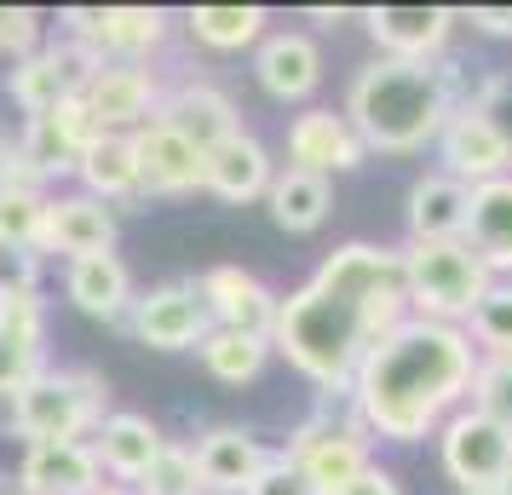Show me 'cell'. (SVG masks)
<instances>
[{
  "instance_id": "8fae6325",
  "label": "cell",
  "mask_w": 512,
  "mask_h": 495,
  "mask_svg": "<svg viewBox=\"0 0 512 495\" xmlns=\"http://www.w3.org/2000/svg\"><path fill=\"white\" fill-rule=\"evenodd\" d=\"M167 81L150 64H98L93 81L81 87V104L93 110L104 133H139L162 116Z\"/></svg>"
},
{
  "instance_id": "f6af8a7d",
  "label": "cell",
  "mask_w": 512,
  "mask_h": 495,
  "mask_svg": "<svg viewBox=\"0 0 512 495\" xmlns=\"http://www.w3.org/2000/svg\"><path fill=\"white\" fill-rule=\"evenodd\" d=\"M461 495H512V484H484V490H461Z\"/></svg>"
},
{
  "instance_id": "52a82bcc",
  "label": "cell",
  "mask_w": 512,
  "mask_h": 495,
  "mask_svg": "<svg viewBox=\"0 0 512 495\" xmlns=\"http://www.w3.org/2000/svg\"><path fill=\"white\" fill-rule=\"evenodd\" d=\"M162 6H64L58 12V35H70L93 52L98 64H150V52L167 41Z\"/></svg>"
},
{
  "instance_id": "484cf974",
  "label": "cell",
  "mask_w": 512,
  "mask_h": 495,
  "mask_svg": "<svg viewBox=\"0 0 512 495\" xmlns=\"http://www.w3.org/2000/svg\"><path fill=\"white\" fill-rule=\"evenodd\" d=\"M64 294L81 317L93 323H127L133 311V271L121 254H87V260H70L64 265Z\"/></svg>"
},
{
  "instance_id": "ba28073f",
  "label": "cell",
  "mask_w": 512,
  "mask_h": 495,
  "mask_svg": "<svg viewBox=\"0 0 512 495\" xmlns=\"http://www.w3.org/2000/svg\"><path fill=\"white\" fill-rule=\"evenodd\" d=\"M104 127L93 121V110L81 104V98H64L58 110L47 116H29L18 127V173H24L29 185L52 190L58 179H70L75 162L87 156V144L98 139Z\"/></svg>"
},
{
  "instance_id": "f35d334b",
  "label": "cell",
  "mask_w": 512,
  "mask_h": 495,
  "mask_svg": "<svg viewBox=\"0 0 512 495\" xmlns=\"http://www.w3.org/2000/svg\"><path fill=\"white\" fill-rule=\"evenodd\" d=\"M466 104H472L478 116H489L495 127H507V121H512V75L507 70L484 75V81H478V93L466 98ZM507 133H512V127H507Z\"/></svg>"
},
{
  "instance_id": "7402d4cb",
  "label": "cell",
  "mask_w": 512,
  "mask_h": 495,
  "mask_svg": "<svg viewBox=\"0 0 512 495\" xmlns=\"http://www.w3.org/2000/svg\"><path fill=\"white\" fill-rule=\"evenodd\" d=\"M277 179L271 167V150L242 127L231 139H219L213 150H202V190H213L219 202L231 208H248V202H265V190Z\"/></svg>"
},
{
  "instance_id": "f1b7e54d",
  "label": "cell",
  "mask_w": 512,
  "mask_h": 495,
  "mask_svg": "<svg viewBox=\"0 0 512 495\" xmlns=\"http://www.w3.org/2000/svg\"><path fill=\"white\" fill-rule=\"evenodd\" d=\"M75 185H81V196H93V202H133L139 196V162H133V139L127 133H98L93 144H87V156L75 162L70 173Z\"/></svg>"
},
{
  "instance_id": "bcb514c9",
  "label": "cell",
  "mask_w": 512,
  "mask_h": 495,
  "mask_svg": "<svg viewBox=\"0 0 512 495\" xmlns=\"http://www.w3.org/2000/svg\"><path fill=\"white\" fill-rule=\"evenodd\" d=\"M93 495H133V490H127V484H98Z\"/></svg>"
},
{
  "instance_id": "ab89813d",
  "label": "cell",
  "mask_w": 512,
  "mask_h": 495,
  "mask_svg": "<svg viewBox=\"0 0 512 495\" xmlns=\"http://www.w3.org/2000/svg\"><path fill=\"white\" fill-rule=\"evenodd\" d=\"M242 495H311V490H305V478L288 467V461H282V449H277V461L259 472V478H254V484H248Z\"/></svg>"
},
{
  "instance_id": "5bb4252c",
  "label": "cell",
  "mask_w": 512,
  "mask_h": 495,
  "mask_svg": "<svg viewBox=\"0 0 512 495\" xmlns=\"http://www.w3.org/2000/svg\"><path fill=\"white\" fill-rule=\"evenodd\" d=\"M190 288H196V300L208 306L213 329H242V334L271 340L282 294H271V283L254 277L248 265H208L202 277H190Z\"/></svg>"
},
{
  "instance_id": "8d00e7d4",
  "label": "cell",
  "mask_w": 512,
  "mask_h": 495,
  "mask_svg": "<svg viewBox=\"0 0 512 495\" xmlns=\"http://www.w3.org/2000/svg\"><path fill=\"white\" fill-rule=\"evenodd\" d=\"M47 47V18L35 6H0V58H29Z\"/></svg>"
},
{
  "instance_id": "d590c367",
  "label": "cell",
  "mask_w": 512,
  "mask_h": 495,
  "mask_svg": "<svg viewBox=\"0 0 512 495\" xmlns=\"http://www.w3.org/2000/svg\"><path fill=\"white\" fill-rule=\"evenodd\" d=\"M41 208H47V190H35V185H0V242H24V248H35Z\"/></svg>"
},
{
  "instance_id": "277c9868",
  "label": "cell",
  "mask_w": 512,
  "mask_h": 495,
  "mask_svg": "<svg viewBox=\"0 0 512 495\" xmlns=\"http://www.w3.org/2000/svg\"><path fill=\"white\" fill-rule=\"evenodd\" d=\"M110 409H116L110 403V380L98 375V369H87V363H47L12 398L6 432L24 438V449L29 444H70V438H93Z\"/></svg>"
},
{
  "instance_id": "6da1fadb",
  "label": "cell",
  "mask_w": 512,
  "mask_h": 495,
  "mask_svg": "<svg viewBox=\"0 0 512 495\" xmlns=\"http://www.w3.org/2000/svg\"><path fill=\"white\" fill-rule=\"evenodd\" d=\"M397 323H409L397 248L346 242V248H334L294 294L277 300L271 352L288 357L323 398H340V392H351L357 363H363Z\"/></svg>"
},
{
  "instance_id": "7a4b0ae2",
  "label": "cell",
  "mask_w": 512,
  "mask_h": 495,
  "mask_svg": "<svg viewBox=\"0 0 512 495\" xmlns=\"http://www.w3.org/2000/svg\"><path fill=\"white\" fill-rule=\"evenodd\" d=\"M472 375H478V352L461 329L409 317L357 363L346 398L369 438L420 444L466 403Z\"/></svg>"
},
{
  "instance_id": "ffe728a7",
  "label": "cell",
  "mask_w": 512,
  "mask_h": 495,
  "mask_svg": "<svg viewBox=\"0 0 512 495\" xmlns=\"http://www.w3.org/2000/svg\"><path fill=\"white\" fill-rule=\"evenodd\" d=\"M455 18V6H363V29L380 58H443Z\"/></svg>"
},
{
  "instance_id": "b9f144b4",
  "label": "cell",
  "mask_w": 512,
  "mask_h": 495,
  "mask_svg": "<svg viewBox=\"0 0 512 495\" xmlns=\"http://www.w3.org/2000/svg\"><path fill=\"white\" fill-rule=\"evenodd\" d=\"M340 495H403V484H397V472H386V467H369L351 490H340Z\"/></svg>"
},
{
  "instance_id": "7c38bea8",
  "label": "cell",
  "mask_w": 512,
  "mask_h": 495,
  "mask_svg": "<svg viewBox=\"0 0 512 495\" xmlns=\"http://www.w3.org/2000/svg\"><path fill=\"white\" fill-rule=\"evenodd\" d=\"M116 208H104L81 190H47L41 208V231H35V254H64V260H87V254H116Z\"/></svg>"
},
{
  "instance_id": "f546056e",
  "label": "cell",
  "mask_w": 512,
  "mask_h": 495,
  "mask_svg": "<svg viewBox=\"0 0 512 495\" xmlns=\"http://www.w3.org/2000/svg\"><path fill=\"white\" fill-rule=\"evenodd\" d=\"M265 208L277 219V231L288 236H311L328 225V213H334V185L317 179V173H300V167H282L271 190H265Z\"/></svg>"
},
{
  "instance_id": "9a60e30c",
  "label": "cell",
  "mask_w": 512,
  "mask_h": 495,
  "mask_svg": "<svg viewBox=\"0 0 512 495\" xmlns=\"http://www.w3.org/2000/svg\"><path fill=\"white\" fill-rule=\"evenodd\" d=\"M127 329H133V340L150 346V352H196V346L208 340L213 323H208V306L196 300L190 283H162V288H150V294L133 300Z\"/></svg>"
},
{
  "instance_id": "d6986e66",
  "label": "cell",
  "mask_w": 512,
  "mask_h": 495,
  "mask_svg": "<svg viewBox=\"0 0 512 495\" xmlns=\"http://www.w3.org/2000/svg\"><path fill=\"white\" fill-rule=\"evenodd\" d=\"M363 139L351 133V121L340 110H300V116L288 121V167H300V173H317V179H334V173H351V167H363Z\"/></svg>"
},
{
  "instance_id": "30bf717a",
  "label": "cell",
  "mask_w": 512,
  "mask_h": 495,
  "mask_svg": "<svg viewBox=\"0 0 512 495\" xmlns=\"http://www.w3.org/2000/svg\"><path fill=\"white\" fill-rule=\"evenodd\" d=\"M438 455L443 472L461 490H484V484H512V432L461 403L449 421L438 426Z\"/></svg>"
},
{
  "instance_id": "74e56055",
  "label": "cell",
  "mask_w": 512,
  "mask_h": 495,
  "mask_svg": "<svg viewBox=\"0 0 512 495\" xmlns=\"http://www.w3.org/2000/svg\"><path fill=\"white\" fill-rule=\"evenodd\" d=\"M41 254L24 242H0V300L12 294H41Z\"/></svg>"
},
{
  "instance_id": "3957f363",
  "label": "cell",
  "mask_w": 512,
  "mask_h": 495,
  "mask_svg": "<svg viewBox=\"0 0 512 495\" xmlns=\"http://www.w3.org/2000/svg\"><path fill=\"white\" fill-rule=\"evenodd\" d=\"M461 93L466 75L449 52L443 58H374L351 75L340 116L351 121L363 150L415 156L426 144H438L443 121L461 110Z\"/></svg>"
},
{
  "instance_id": "d6a6232c",
  "label": "cell",
  "mask_w": 512,
  "mask_h": 495,
  "mask_svg": "<svg viewBox=\"0 0 512 495\" xmlns=\"http://www.w3.org/2000/svg\"><path fill=\"white\" fill-rule=\"evenodd\" d=\"M466 340L478 357H512V277H495L489 294L466 317Z\"/></svg>"
},
{
  "instance_id": "8992f818",
  "label": "cell",
  "mask_w": 512,
  "mask_h": 495,
  "mask_svg": "<svg viewBox=\"0 0 512 495\" xmlns=\"http://www.w3.org/2000/svg\"><path fill=\"white\" fill-rule=\"evenodd\" d=\"M282 461L300 472L311 495H340L374 467L363 421H357V415H334L328 398H323V409H317L311 421H300V432H294L288 449H282Z\"/></svg>"
},
{
  "instance_id": "603a6c76",
  "label": "cell",
  "mask_w": 512,
  "mask_h": 495,
  "mask_svg": "<svg viewBox=\"0 0 512 495\" xmlns=\"http://www.w3.org/2000/svg\"><path fill=\"white\" fill-rule=\"evenodd\" d=\"M93 455H98V472L110 478V484H139L144 472H150V461L167 449V432L150 415H139V409H110L104 415V426H98L93 438Z\"/></svg>"
},
{
  "instance_id": "4fadbf2b",
  "label": "cell",
  "mask_w": 512,
  "mask_h": 495,
  "mask_svg": "<svg viewBox=\"0 0 512 495\" xmlns=\"http://www.w3.org/2000/svg\"><path fill=\"white\" fill-rule=\"evenodd\" d=\"M438 162H443L438 173L461 179L466 190L489 185V179H507L512 173V133L495 127L489 116H478L461 98V110L443 121V133H438Z\"/></svg>"
},
{
  "instance_id": "2e32d148",
  "label": "cell",
  "mask_w": 512,
  "mask_h": 495,
  "mask_svg": "<svg viewBox=\"0 0 512 495\" xmlns=\"http://www.w3.org/2000/svg\"><path fill=\"white\" fill-rule=\"evenodd\" d=\"M47 363V300L41 294L0 300V403L18 398Z\"/></svg>"
},
{
  "instance_id": "836d02e7",
  "label": "cell",
  "mask_w": 512,
  "mask_h": 495,
  "mask_svg": "<svg viewBox=\"0 0 512 495\" xmlns=\"http://www.w3.org/2000/svg\"><path fill=\"white\" fill-rule=\"evenodd\" d=\"M133 495H208L202 490V478H196V455H190V444H173V438H167V449L150 461V472L133 484Z\"/></svg>"
},
{
  "instance_id": "7bdbcfd3",
  "label": "cell",
  "mask_w": 512,
  "mask_h": 495,
  "mask_svg": "<svg viewBox=\"0 0 512 495\" xmlns=\"http://www.w3.org/2000/svg\"><path fill=\"white\" fill-rule=\"evenodd\" d=\"M466 24H478L484 35H512V6H472Z\"/></svg>"
},
{
  "instance_id": "83f0119b",
  "label": "cell",
  "mask_w": 512,
  "mask_h": 495,
  "mask_svg": "<svg viewBox=\"0 0 512 495\" xmlns=\"http://www.w3.org/2000/svg\"><path fill=\"white\" fill-rule=\"evenodd\" d=\"M466 196L472 190L461 179H449V173H420L415 185H409V242H461L466 231Z\"/></svg>"
},
{
  "instance_id": "9c48e42d",
  "label": "cell",
  "mask_w": 512,
  "mask_h": 495,
  "mask_svg": "<svg viewBox=\"0 0 512 495\" xmlns=\"http://www.w3.org/2000/svg\"><path fill=\"white\" fill-rule=\"evenodd\" d=\"M98 58L81 41H70V35H58V41H47L41 52H29V58H18L12 70H6V98L29 116H47V110H58L64 98H81V87L93 81Z\"/></svg>"
},
{
  "instance_id": "d4e9b609",
  "label": "cell",
  "mask_w": 512,
  "mask_h": 495,
  "mask_svg": "<svg viewBox=\"0 0 512 495\" xmlns=\"http://www.w3.org/2000/svg\"><path fill=\"white\" fill-rule=\"evenodd\" d=\"M162 121L167 127H179L196 150H213L219 139L242 133V110H236V98L225 93V87L202 81V75H190V81H179V87H167Z\"/></svg>"
},
{
  "instance_id": "44dd1931",
  "label": "cell",
  "mask_w": 512,
  "mask_h": 495,
  "mask_svg": "<svg viewBox=\"0 0 512 495\" xmlns=\"http://www.w3.org/2000/svg\"><path fill=\"white\" fill-rule=\"evenodd\" d=\"M254 81L277 104H305L323 87V52L305 29H271L254 47Z\"/></svg>"
},
{
  "instance_id": "e575fe53",
  "label": "cell",
  "mask_w": 512,
  "mask_h": 495,
  "mask_svg": "<svg viewBox=\"0 0 512 495\" xmlns=\"http://www.w3.org/2000/svg\"><path fill=\"white\" fill-rule=\"evenodd\" d=\"M466 403L512 432V357H478V375H472Z\"/></svg>"
},
{
  "instance_id": "5b68a950",
  "label": "cell",
  "mask_w": 512,
  "mask_h": 495,
  "mask_svg": "<svg viewBox=\"0 0 512 495\" xmlns=\"http://www.w3.org/2000/svg\"><path fill=\"white\" fill-rule=\"evenodd\" d=\"M403 265V300L409 317L420 323H443V329H466L472 306L489 294V265L466 248V242H409L397 248Z\"/></svg>"
},
{
  "instance_id": "1f68e13d",
  "label": "cell",
  "mask_w": 512,
  "mask_h": 495,
  "mask_svg": "<svg viewBox=\"0 0 512 495\" xmlns=\"http://www.w3.org/2000/svg\"><path fill=\"white\" fill-rule=\"evenodd\" d=\"M202 369H208L219 386H248L259 380V369L271 363V340L259 334H242V329H208V340L196 346Z\"/></svg>"
},
{
  "instance_id": "e0dca14e",
  "label": "cell",
  "mask_w": 512,
  "mask_h": 495,
  "mask_svg": "<svg viewBox=\"0 0 512 495\" xmlns=\"http://www.w3.org/2000/svg\"><path fill=\"white\" fill-rule=\"evenodd\" d=\"M190 455H196V478H202L208 495H242L259 472L277 461V449L259 432H248V426H213V432H202L190 444Z\"/></svg>"
},
{
  "instance_id": "cb8c5ba5",
  "label": "cell",
  "mask_w": 512,
  "mask_h": 495,
  "mask_svg": "<svg viewBox=\"0 0 512 495\" xmlns=\"http://www.w3.org/2000/svg\"><path fill=\"white\" fill-rule=\"evenodd\" d=\"M98 484H104V472H98L93 444L70 438V444H29L12 495H93Z\"/></svg>"
},
{
  "instance_id": "ee69618b",
  "label": "cell",
  "mask_w": 512,
  "mask_h": 495,
  "mask_svg": "<svg viewBox=\"0 0 512 495\" xmlns=\"http://www.w3.org/2000/svg\"><path fill=\"white\" fill-rule=\"evenodd\" d=\"M305 18H311V24H323V29H334L340 18H351V12H346V6H311Z\"/></svg>"
},
{
  "instance_id": "4dcf8cb0",
  "label": "cell",
  "mask_w": 512,
  "mask_h": 495,
  "mask_svg": "<svg viewBox=\"0 0 512 495\" xmlns=\"http://www.w3.org/2000/svg\"><path fill=\"white\" fill-rule=\"evenodd\" d=\"M185 29L208 52H248L271 35V12L265 6H190Z\"/></svg>"
},
{
  "instance_id": "ac0fdd59",
  "label": "cell",
  "mask_w": 512,
  "mask_h": 495,
  "mask_svg": "<svg viewBox=\"0 0 512 495\" xmlns=\"http://www.w3.org/2000/svg\"><path fill=\"white\" fill-rule=\"evenodd\" d=\"M127 139H133V162H139V196H190V190H202V150L179 127H167L156 116L150 127L127 133Z\"/></svg>"
},
{
  "instance_id": "4316f807",
  "label": "cell",
  "mask_w": 512,
  "mask_h": 495,
  "mask_svg": "<svg viewBox=\"0 0 512 495\" xmlns=\"http://www.w3.org/2000/svg\"><path fill=\"white\" fill-rule=\"evenodd\" d=\"M461 242L489 265V277H512V173L489 179V185H472Z\"/></svg>"
},
{
  "instance_id": "60d3db41",
  "label": "cell",
  "mask_w": 512,
  "mask_h": 495,
  "mask_svg": "<svg viewBox=\"0 0 512 495\" xmlns=\"http://www.w3.org/2000/svg\"><path fill=\"white\" fill-rule=\"evenodd\" d=\"M0 185H29L24 173H18V133L0 121ZM41 190V185H35Z\"/></svg>"
}]
</instances>
